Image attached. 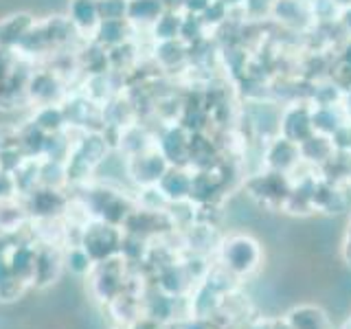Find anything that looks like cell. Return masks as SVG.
<instances>
[{
    "label": "cell",
    "mask_w": 351,
    "mask_h": 329,
    "mask_svg": "<svg viewBox=\"0 0 351 329\" xmlns=\"http://www.w3.org/2000/svg\"><path fill=\"white\" fill-rule=\"evenodd\" d=\"M38 18H33L29 11H14L5 18H0V49L18 51L20 42L36 25Z\"/></svg>",
    "instance_id": "5bb4252c"
},
{
    "label": "cell",
    "mask_w": 351,
    "mask_h": 329,
    "mask_svg": "<svg viewBox=\"0 0 351 329\" xmlns=\"http://www.w3.org/2000/svg\"><path fill=\"white\" fill-rule=\"evenodd\" d=\"M14 180V189L18 197L29 195L33 189L40 186V158H27L20 164V169L11 173Z\"/></svg>",
    "instance_id": "7402d4cb"
},
{
    "label": "cell",
    "mask_w": 351,
    "mask_h": 329,
    "mask_svg": "<svg viewBox=\"0 0 351 329\" xmlns=\"http://www.w3.org/2000/svg\"><path fill=\"white\" fill-rule=\"evenodd\" d=\"M29 285L25 281H20L14 272H11L9 263L5 255L0 257V301L3 303H14L18 301L22 294L27 292Z\"/></svg>",
    "instance_id": "d4e9b609"
},
{
    "label": "cell",
    "mask_w": 351,
    "mask_h": 329,
    "mask_svg": "<svg viewBox=\"0 0 351 329\" xmlns=\"http://www.w3.org/2000/svg\"><path fill=\"white\" fill-rule=\"evenodd\" d=\"M222 257L226 261V268H230L233 272H248L250 268L257 266L255 261L259 259L257 241L246 235L230 237L222 246Z\"/></svg>",
    "instance_id": "30bf717a"
},
{
    "label": "cell",
    "mask_w": 351,
    "mask_h": 329,
    "mask_svg": "<svg viewBox=\"0 0 351 329\" xmlns=\"http://www.w3.org/2000/svg\"><path fill=\"white\" fill-rule=\"evenodd\" d=\"M211 3H213V0H182V9H184V14L202 16L206 11V7Z\"/></svg>",
    "instance_id": "f1b7e54d"
},
{
    "label": "cell",
    "mask_w": 351,
    "mask_h": 329,
    "mask_svg": "<svg viewBox=\"0 0 351 329\" xmlns=\"http://www.w3.org/2000/svg\"><path fill=\"white\" fill-rule=\"evenodd\" d=\"M167 169H169V162L165 160V156L158 151L156 145L141 154H134V156H128V175L141 186V189L156 186Z\"/></svg>",
    "instance_id": "ba28073f"
},
{
    "label": "cell",
    "mask_w": 351,
    "mask_h": 329,
    "mask_svg": "<svg viewBox=\"0 0 351 329\" xmlns=\"http://www.w3.org/2000/svg\"><path fill=\"white\" fill-rule=\"evenodd\" d=\"M20 132V149L25 151L27 158H42L44 156V145H47V132L40 130L31 119L18 123Z\"/></svg>",
    "instance_id": "44dd1931"
},
{
    "label": "cell",
    "mask_w": 351,
    "mask_h": 329,
    "mask_svg": "<svg viewBox=\"0 0 351 329\" xmlns=\"http://www.w3.org/2000/svg\"><path fill=\"white\" fill-rule=\"evenodd\" d=\"M334 5H351V0H332Z\"/></svg>",
    "instance_id": "4dcf8cb0"
},
{
    "label": "cell",
    "mask_w": 351,
    "mask_h": 329,
    "mask_svg": "<svg viewBox=\"0 0 351 329\" xmlns=\"http://www.w3.org/2000/svg\"><path fill=\"white\" fill-rule=\"evenodd\" d=\"M121 257L108 259L97 263L95 270L90 272V281H93V292L99 301L110 303L112 299L123 292V266H117Z\"/></svg>",
    "instance_id": "9c48e42d"
},
{
    "label": "cell",
    "mask_w": 351,
    "mask_h": 329,
    "mask_svg": "<svg viewBox=\"0 0 351 329\" xmlns=\"http://www.w3.org/2000/svg\"><path fill=\"white\" fill-rule=\"evenodd\" d=\"M66 123L75 132H101L104 127V112L101 106L95 103L90 97H86L82 90L69 93L62 101Z\"/></svg>",
    "instance_id": "5b68a950"
},
{
    "label": "cell",
    "mask_w": 351,
    "mask_h": 329,
    "mask_svg": "<svg viewBox=\"0 0 351 329\" xmlns=\"http://www.w3.org/2000/svg\"><path fill=\"white\" fill-rule=\"evenodd\" d=\"M165 11L160 0H128V20L130 25L138 27H152Z\"/></svg>",
    "instance_id": "ffe728a7"
},
{
    "label": "cell",
    "mask_w": 351,
    "mask_h": 329,
    "mask_svg": "<svg viewBox=\"0 0 351 329\" xmlns=\"http://www.w3.org/2000/svg\"><path fill=\"white\" fill-rule=\"evenodd\" d=\"M33 123H36L40 130H44L47 134H58V132L69 130V123H66V114L62 103H47V106H36L33 112L29 117Z\"/></svg>",
    "instance_id": "d6986e66"
},
{
    "label": "cell",
    "mask_w": 351,
    "mask_h": 329,
    "mask_svg": "<svg viewBox=\"0 0 351 329\" xmlns=\"http://www.w3.org/2000/svg\"><path fill=\"white\" fill-rule=\"evenodd\" d=\"M95 266L97 263L93 261V257L80 244L64 246V270H69L75 277H90Z\"/></svg>",
    "instance_id": "cb8c5ba5"
},
{
    "label": "cell",
    "mask_w": 351,
    "mask_h": 329,
    "mask_svg": "<svg viewBox=\"0 0 351 329\" xmlns=\"http://www.w3.org/2000/svg\"><path fill=\"white\" fill-rule=\"evenodd\" d=\"M156 186L167 202H184V200H189L191 175L182 167H173V164H169V169L162 173V178L158 180Z\"/></svg>",
    "instance_id": "ac0fdd59"
},
{
    "label": "cell",
    "mask_w": 351,
    "mask_h": 329,
    "mask_svg": "<svg viewBox=\"0 0 351 329\" xmlns=\"http://www.w3.org/2000/svg\"><path fill=\"white\" fill-rule=\"evenodd\" d=\"M101 20H128V0H97Z\"/></svg>",
    "instance_id": "484cf974"
},
{
    "label": "cell",
    "mask_w": 351,
    "mask_h": 329,
    "mask_svg": "<svg viewBox=\"0 0 351 329\" xmlns=\"http://www.w3.org/2000/svg\"><path fill=\"white\" fill-rule=\"evenodd\" d=\"M27 160L25 151L20 147H9V149H0V171L3 173H14L20 169V164Z\"/></svg>",
    "instance_id": "4316f807"
},
{
    "label": "cell",
    "mask_w": 351,
    "mask_h": 329,
    "mask_svg": "<svg viewBox=\"0 0 351 329\" xmlns=\"http://www.w3.org/2000/svg\"><path fill=\"white\" fill-rule=\"evenodd\" d=\"M20 147L18 123H0V149Z\"/></svg>",
    "instance_id": "83f0119b"
},
{
    "label": "cell",
    "mask_w": 351,
    "mask_h": 329,
    "mask_svg": "<svg viewBox=\"0 0 351 329\" xmlns=\"http://www.w3.org/2000/svg\"><path fill=\"white\" fill-rule=\"evenodd\" d=\"M180 27H182V14L176 9H165L162 16L149 27L152 38L156 42L167 40H180Z\"/></svg>",
    "instance_id": "603a6c76"
},
{
    "label": "cell",
    "mask_w": 351,
    "mask_h": 329,
    "mask_svg": "<svg viewBox=\"0 0 351 329\" xmlns=\"http://www.w3.org/2000/svg\"><path fill=\"white\" fill-rule=\"evenodd\" d=\"M33 62L18 51L0 49V110H16L29 103L27 84Z\"/></svg>",
    "instance_id": "3957f363"
},
{
    "label": "cell",
    "mask_w": 351,
    "mask_h": 329,
    "mask_svg": "<svg viewBox=\"0 0 351 329\" xmlns=\"http://www.w3.org/2000/svg\"><path fill=\"white\" fill-rule=\"evenodd\" d=\"M64 272V246L40 244L38 241V261H36V288H49L62 277Z\"/></svg>",
    "instance_id": "8fae6325"
},
{
    "label": "cell",
    "mask_w": 351,
    "mask_h": 329,
    "mask_svg": "<svg viewBox=\"0 0 351 329\" xmlns=\"http://www.w3.org/2000/svg\"><path fill=\"white\" fill-rule=\"evenodd\" d=\"M110 147L106 136L101 132H80V138H75L73 143V154H77L82 160H86L93 169H97L99 164L106 160L110 154Z\"/></svg>",
    "instance_id": "2e32d148"
},
{
    "label": "cell",
    "mask_w": 351,
    "mask_h": 329,
    "mask_svg": "<svg viewBox=\"0 0 351 329\" xmlns=\"http://www.w3.org/2000/svg\"><path fill=\"white\" fill-rule=\"evenodd\" d=\"M69 90H66L64 77L53 69H33L29 84H27V99L29 106H47V103H62Z\"/></svg>",
    "instance_id": "52a82bcc"
},
{
    "label": "cell",
    "mask_w": 351,
    "mask_h": 329,
    "mask_svg": "<svg viewBox=\"0 0 351 329\" xmlns=\"http://www.w3.org/2000/svg\"><path fill=\"white\" fill-rule=\"evenodd\" d=\"M224 3L228 5V3H239V0H224Z\"/></svg>",
    "instance_id": "1f68e13d"
},
{
    "label": "cell",
    "mask_w": 351,
    "mask_h": 329,
    "mask_svg": "<svg viewBox=\"0 0 351 329\" xmlns=\"http://www.w3.org/2000/svg\"><path fill=\"white\" fill-rule=\"evenodd\" d=\"M82 189H84V195H80V200L86 206L88 215L95 219H104L108 224L123 226L128 215L136 208L134 200H132L130 195H125L123 191L114 189V186L88 182Z\"/></svg>",
    "instance_id": "7a4b0ae2"
},
{
    "label": "cell",
    "mask_w": 351,
    "mask_h": 329,
    "mask_svg": "<svg viewBox=\"0 0 351 329\" xmlns=\"http://www.w3.org/2000/svg\"><path fill=\"white\" fill-rule=\"evenodd\" d=\"M121 241H123V228L108 224L104 219L90 217L80 228V246L93 257L95 263L119 257Z\"/></svg>",
    "instance_id": "277c9868"
},
{
    "label": "cell",
    "mask_w": 351,
    "mask_h": 329,
    "mask_svg": "<svg viewBox=\"0 0 351 329\" xmlns=\"http://www.w3.org/2000/svg\"><path fill=\"white\" fill-rule=\"evenodd\" d=\"M160 3L165 5V9H178V7H182V0H160Z\"/></svg>",
    "instance_id": "f546056e"
},
{
    "label": "cell",
    "mask_w": 351,
    "mask_h": 329,
    "mask_svg": "<svg viewBox=\"0 0 351 329\" xmlns=\"http://www.w3.org/2000/svg\"><path fill=\"white\" fill-rule=\"evenodd\" d=\"M77 36L71 20L66 16H51L44 20H36V25L20 42L18 53L22 58L31 62L42 58H53V55L62 53L71 44V40Z\"/></svg>",
    "instance_id": "6da1fadb"
},
{
    "label": "cell",
    "mask_w": 351,
    "mask_h": 329,
    "mask_svg": "<svg viewBox=\"0 0 351 329\" xmlns=\"http://www.w3.org/2000/svg\"><path fill=\"white\" fill-rule=\"evenodd\" d=\"M5 259L9 263L11 272L31 288L33 281H36L38 241H18V244H9L7 252H5Z\"/></svg>",
    "instance_id": "7c38bea8"
},
{
    "label": "cell",
    "mask_w": 351,
    "mask_h": 329,
    "mask_svg": "<svg viewBox=\"0 0 351 329\" xmlns=\"http://www.w3.org/2000/svg\"><path fill=\"white\" fill-rule=\"evenodd\" d=\"M132 33H134V27L130 25V20H101L90 42L99 44L106 51H112L121 44L130 42Z\"/></svg>",
    "instance_id": "e0dca14e"
},
{
    "label": "cell",
    "mask_w": 351,
    "mask_h": 329,
    "mask_svg": "<svg viewBox=\"0 0 351 329\" xmlns=\"http://www.w3.org/2000/svg\"><path fill=\"white\" fill-rule=\"evenodd\" d=\"M27 208L29 219H62L69 211L71 197L58 186H44L40 184L29 195L20 197Z\"/></svg>",
    "instance_id": "8992f818"
},
{
    "label": "cell",
    "mask_w": 351,
    "mask_h": 329,
    "mask_svg": "<svg viewBox=\"0 0 351 329\" xmlns=\"http://www.w3.org/2000/svg\"><path fill=\"white\" fill-rule=\"evenodd\" d=\"M66 18L71 20L77 36L86 42H90L95 38V31L99 27V22H101L97 0H71Z\"/></svg>",
    "instance_id": "4fadbf2b"
},
{
    "label": "cell",
    "mask_w": 351,
    "mask_h": 329,
    "mask_svg": "<svg viewBox=\"0 0 351 329\" xmlns=\"http://www.w3.org/2000/svg\"><path fill=\"white\" fill-rule=\"evenodd\" d=\"M156 147L169 164L182 167V164L189 162V132L182 125H173L160 136Z\"/></svg>",
    "instance_id": "9a60e30c"
}]
</instances>
